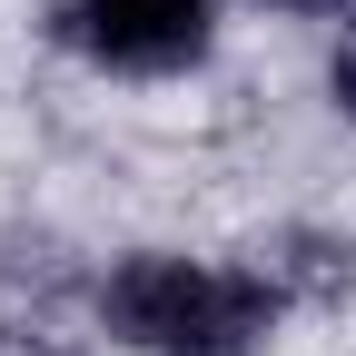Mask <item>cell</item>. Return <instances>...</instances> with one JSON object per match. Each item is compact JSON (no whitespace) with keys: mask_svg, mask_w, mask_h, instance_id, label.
I'll use <instances>...</instances> for the list:
<instances>
[{"mask_svg":"<svg viewBox=\"0 0 356 356\" xmlns=\"http://www.w3.org/2000/svg\"><path fill=\"white\" fill-rule=\"evenodd\" d=\"M277 317L287 307L257 267H208L178 248H139L99 277V327L129 356H257Z\"/></svg>","mask_w":356,"mask_h":356,"instance_id":"1","label":"cell"},{"mask_svg":"<svg viewBox=\"0 0 356 356\" xmlns=\"http://www.w3.org/2000/svg\"><path fill=\"white\" fill-rule=\"evenodd\" d=\"M60 50H79L89 70H119V79H168V70H198L218 10L208 0H60Z\"/></svg>","mask_w":356,"mask_h":356,"instance_id":"2","label":"cell"},{"mask_svg":"<svg viewBox=\"0 0 356 356\" xmlns=\"http://www.w3.org/2000/svg\"><path fill=\"white\" fill-rule=\"evenodd\" d=\"M327 99L356 119V0H346V20H337V50H327Z\"/></svg>","mask_w":356,"mask_h":356,"instance_id":"4","label":"cell"},{"mask_svg":"<svg viewBox=\"0 0 356 356\" xmlns=\"http://www.w3.org/2000/svg\"><path fill=\"white\" fill-rule=\"evenodd\" d=\"M267 10H346V0H267Z\"/></svg>","mask_w":356,"mask_h":356,"instance_id":"5","label":"cell"},{"mask_svg":"<svg viewBox=\"0 0 356 356\" xmlns=\"http://www.w3.org/2000/svg\"><path fill=\"white\" fill-rule=\"evenodd\" d=\"M257 277L277 287V307H346L356 297V238L346 228H267L257 238Z\"/></svg>","mask_w":356,"mask_h":356,"instance_id":"3","label":"cell"}]
</instances>
